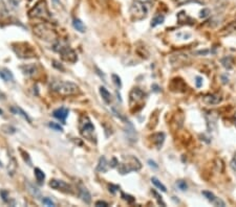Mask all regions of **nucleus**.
<instances>
[{
    "label": "nucleus",
    "instance_id": "nucleus-47",
    "mask_svg": "<svg viewBox=\"0 0 236 207\" xmlns=\"http://www.w3.org/2000/svg\"><path fill=\"white\" fill-rule=\"evenodd\" d=\"M2 113H3V111H2V110H1V109H0V115H1V114H2Z\"/></svg>",
    "mask_w": 236,
    "mask_h": 207
},
{
    "label": "nucleus",
    "instance_id": "nucleus-41",
    "mask_svg": "<svg viewBox=\"0 0 236 207\" xmlns=\"http://www.w3.org/2000/svg\"><path fill=\"white\" fill-rule=\"evenodd\" d=\"M96 206H104V207H107L108 206V203L104 202V201H97V202H96Z\"/></svg>",
    "mask_w": 236,
    "mask_h": 207
},
{
    "label": "nucleus",
    "instance_id": "nucleus-1",
    "mask_svg": "<svg viewBox=\"0 0 236 207\" xmlns=\"http://www.w3.org/2000/svg\"><path fill=\"white\" fill-rule=\"evenodd\" d=\"M50 89L62 96L76 95L80 92L79 86L68 81H53Z\"/></svg>",
    "mask_w": 236,
    "mask_h": 207
},
{
    "label": "nucleus",
    "instance_id": "nucleus-18",
    "mask_svg": "<svg viewBox=\"0 0 236 207\" xmlns=\"http://www.w3.org/2000/svg\"><path fill=\"white\" fill-rule=\"evenodd\" d=\"M0 77H1L4 82H13L14 81L13 73H12V71L7 68H2L1 70H0Z\"/></svg>",
    "mask_w": 236,
    "mask_h": 207
},
{
    "label": "nucleus",
    "instance_id": "nucleus-35",
    "mask_svg": "<svg viewBox=\"0 0 236 207\" xmlns=\"http://www.w3.org/2000/svg\"><path fill=\"white\" fill-rule=\"evenodd\" d=\"M209 15H210V10H209V9H203L202 11H200V17L203 18V19L207 18Z\"/></svg>",
    "mask_w": 236,
    "mask_h": 207
},
{
    "label": "nucleus",
    "instance_id": "nucleus-31",
    "mask_svg": "<svg viewBox=\"0 0 236 207\" xmlns=\"http://www.w3.org/2000/svg\"><path fill=\"white\" fill-rule=\"evenodd\" d=\"M111 77H112V80H114V85H116L117 87H119V88L122 87V82H121V79H120V77H119V75L112 74Z\"/></svg>",
    "mask_w": 236,
    "mask_h": 207
},
{
    "label": "nucleus",
    "instance_id": "nucleus-29",
    "mask_svg": "<svg viewBox=\"0 0 236 207\" xmlns=\"http://www.w3.org/2000/svg\"><path fill=\"white\" fill-rule=\"evenodd\" d=\"M176 186H177L182 192H186V190L188 189V185H187L186 181H184V180H178V181L176 182Z\"/></svg>",
    "mask_w": 236,
    "mask_h": 207
},
{
    "label": "nucleus",
    "instance_id": "nucleus-43",
    "mask_svg": "<svg viewBox=\"0 0 236 207\" xmlns=\"http://www.w3.org/2000/svg\"><path fill=\"white\" fill-rule=\"evenodd\" d=\"M118 164H119L118 160H117L116 158H112L111 162H110V167H116V166H118Z\"/></svg>",
    "mask_w": 236,
    "mask_h": 207
},
{
    "label": "nucleus",
    "instance_id": "nucleus-7",
    "mask_svg": "<svg viewBox=\"0 0 236 207\" xmlns=\"http://www.w3.org/2000/svg\"><path fill=\"white\" fill-rule=\"evenodd\" d=\"M18 47H13L14 51L16 52L17 57L21 59H30L36 57L35 49L27 43H18Z\"/></svg>",
    "mask_w": 236,
    "mask_h": 207
},
{
    "label": "nucleus",
    "instance_id": "nucleus-16",
    "mask_svg": "<svg viewBox=\"0 0 236 207\" xmlns=\"http://www.w3.org/2000/svg\"><path fill=\"white\" fill-rule=\"evenodd\" d=\"M79 196L82 199V201L85 202L86 204H89L91 202V196H90L89 192L85 187H83V186H80L79 187Z\"/></svg>",
    "mask_w": 236,
    "mask_h": 207
},
{
    "label": "nucleus",
    "instance_id": "nucleus-2",
    "mask_svg": "<svg viewBox=\"0 0 236 207\" xmlns=\"http://www.w3.org/2000/svg\"><path fill=\"white\" fill-rule=\"evenodd\" d=\"M53 49L60 55L61 59L65 62H69L73 64L78 61V56L76 54V51L62 41H57L53 46Z\"/></svg>",
    "mask_w": 236,
    "mask_h": 207
},
{
    "label": "nucleus",
    "instance_id": "nucleus-38",
    "mask_svg": "<svg viewBox=\"0 0 236 207\" xmlns=\"http://www.w3.org/2000/svg\"><path fill=\"white\" fill-rule=\"evenodd\" d=\"M53 66H54L56 69H58V70L64 71V67H63L59 62H57V61H53Z\"/></svg>",
    "mask_w": 236,
    "mask_h": 207
},
{
    "label": "nucleus",
    "instance_id": "nucleus-11",
    "mask_svg": "<svg viewBox=\"0 0 236 207\" xmlns=\"http://www.w3.org/2000/svg\"><path fill=\"white\" fill-rule=\"evenodd\" d=\"M144 96H145V93L142 91L141 89H139V88H133L130 92V95H129V97H130V105L133 102H141V100L144 98Z\"/></svg>",
    "mask_w": 236,
    "mask_h": 207
},
{
    "label": "nucleus",
    "instance_id": "nucleus-39",
    "mask_svg": "<svg viewBox=\"0 0 236 207\" xmlns=\"http://www.w3.org/2000/svg\"><path fill=\"white\" fill-rule=\"evenodd\" d=\"M195 86L197 88H200L203 86V77H195Z\"/></svg>",
    "mask_w": 236,
    "mask_h": 207
},
{
    "label": "nucleus",
    "instance_id": "nucleus-36",
    "mask_svg": "<svg viewBox=\"0 0 236 207\" xmlns=\"http://www.w3.org/2000/svg\"><path fill=\"white\" fill-rule=\"evenodd\" d=\"M122 198L124 199L125 201H127L128 203H133L135 201V199L133 198L132 196H130V194H122Z\"/></svg>",
    "mask_w": 236,
    "mask_h": 207
},
{
    "label": "nucleus",
    "instance_id": "nucleus-30",
    "mask_svg": "<svg viewBox=\"0 0 236 207\" xmlns=\"http://www.w3.org/2000/svg\"><path fill=\"white\" fill-rule=\"evenodd\" d=\"M48 127L54 129L55 131H59V132H62L63 131V127L60 126L59 124H57V122H50V124H48Z\"/></svg>",
    "mask_w": 236,
    "mask_h": 207
},
{
    "label": "nucleus",
    "instance_id": "nucleus-5",
    "mask_svg": "<svg viewBox=\"0 0 236 207\" xmlns=\"http://www.w3.org/2000/svg\"><path fill=\"white\" fill-rule=\"evenodd\" d=\"M141 167L142 164L139 161V159L133 156H128L127 158L126 157L124 158V162L118 164V171L121 175H125V174H128L130 172L139 171Z\"/></svg>",
    "mask_w": 236,
    "mask_h": 207
},
{
    "label": "nucleus",
    "instance_id": "nucleus-10",
    "mask_svg": "<svg viewBox=\"0 0 236 207\" xmlns=\"http://www.w3.org/2000/svg\"><path fill=\"white\" fill-rule=\"evenodd\" d=\"M202 194H203V196H204L205 198L209 201V202H211L213 205H215V206H226V203L223 202V200H220L219 198L215 197V194H213V192L205 190V192H203Z\"/></svg>",
    "mask_w": 236,
    "mask_h": 207
},
{
    "label": "nucleus",
    "instance_id": "nucleus-33",
    "mask_svg": "<svg viewBox=\"0 0 236 207\" xmlns=\"http://www.w3.org/2000/svg\"><path fill=\"white\" fill-rule=\"evenodd\" d=\"M151 192H152L153 196H155V199L157 200V203H159V204H161L162 206H166V204L163 202V200H162V197H160V194H157L155 190H151Z\"/></svg>",
    "mask_w": 236,
    "mask_h": 207
},
{
    "label": "nucleus",
    "instance_id": "nucleus-12",
    "mask_svg": "<svg viewBox=\"0 0 236 207\" xmlns=\"http://www.w3.org/2000/svg\"><path fill=\"white\" fill-rule=\"evenodd\" d=\"M20 69L22 70L24 75L26 77H34L37 72H38V67L35 64H27L23 65V66L20 67Z\"/></svg>",
    "mask_w": 236,
    "mask_h": 207
},
{
    "label": "nucleus",
    "instance_id": "nucleus-8",
    "mask_svg": "<svg viewBox=\"0 0 236 207\" xmlns=\"http://www.w3.org/2000/svg\"><path fill=\"white\" fill-rule=\"evenodd\" d=\"M130 14L135 20H142L147 16V7L141 1H134L130 7Z\"/></svg>",
    "mask_w": 236,
    "mask_h": 207
},
{
    "label": "nucleus",
    "instance_id": "nucleus-26",
    "mask_svg": "<svg viewBox=\"0 0 236 207\" xmlns=\"http://www.w3.org/2000/svg\"><path fill=\"white\" fill-rule=\"evenodd\" d=\"M151 182H152V183L154 184V185L157 186V187L159 188V189H161L163 192H167V188H166V186L164 185V184L162 183L161 181H159V179H157V178L152 177V178H151Z\"/></svg>",
    "mask_w": 236,
    "mask_h": 207
},
{
    "label": "nucleus",
    "instance_id": "nucleus-6",
    "mask_svg": "<svg viewBox=\"0 0 236 207\" xmlns=\"http://www.w3.org/2000/svg\"><path fill=\"white\" fill-rule=\"evenodd\" d=\"M28 16H30V18H38V19L45 20V21L50 20V14L44 0L38 1L37 4L28 12Z\"/></svg>",
    "mask_w": 236,
    "mask_h": 207
},
{
    "label": "nucleus",
    "instance_id": "nucleus-32",
    "mask_svg": "<svg viewBox=\"0 0 236 207\" xmlns=\"http://www.w3.org/2000/svg\"><path fill=\"white\" fill-rule=\"evenodd\" d=\"M20 153L23 155V159H24V161L25 162H27V164L28 165H32V161H30V156H28V154L27 153H25V152L23 151V150H20Z\"/></svg>",
    "mask_w": 236,
    "mask_h": 207
},
{
    "label": "nucleus",
    "instance_id": "nucleus-19",
    "mask_svg": "<svg viewBox=\"0 0 236 207\" xmlns=\"http://www.w3.org/2000/svg\"><path fill=\"white\" fill-rule=\"evenodd\" d=\"M108 166H109V164H108L105 157L104 156L100 157L99 163H98V166H97V171L100 172V173H106L108 171Z\"/></svg>",
    "mask_w": 236,
    "mask_h": 207
},
{
    "label": "nucleus",
    "instance_id": "nucleus-37",
    "mask_svg": "<svg viewBox=\"0 0 236 207\" xmlns=\"http://www.w3.org/2000/svg\"><path fill=\"white\" fill-rule=\"evenodd\" d=\"M42 203L45 205H47V206H55V203L53 202L52 200H50V198H44L42 200Z\"/></svg>",
    "mask_w": 236,
    "mask_h": 207
},
{
    "label": "nucleus",
    "instance_id": "nucleus-15",
    "mask_svg": "<svg viewBox=\"0 0 236 207\" xmlns=\"http://www.w3.org/2000/svg\"><path fill=\"white\" fill-rule=\"evenodd\" d=\"M152 138V141L155 145H157V149H161V147L163 145L164 141H165V134L163 132H160V133H155L151 136Z\"/></svg>",
    "mask_w": 236,
    "mask_h": 207
},
{
    "label": "nucleus",
    "instance_id": "nucleus-25",
    "mask_svg": "<svg viewBox=\"0 0 236 207\" xmlns=\"http://www.w3.org/2000/svg\"><path fill=\"white\" fill-rule=\"evenodd\" d=\"M164 21H165V17H164L163 15H157V16H155L152 19V21H151V26H152V27H155V26H157V25H161V24H163Z\"/></svg>",
    "mask_w": 236,
    "mask_h": 207
},
{
    "label": "nucleus",
    "instance_id": "nucleus-49",
    "mask_svg": "<svg viewBox=\"0 0 236 207\" xmlns=\"http://www.w3.org/2000/svg\"><path fill=\"white\" fill-rule=\"evenodd\" d=\"M234 27L236 28V22H235V23H234Z\"/></svg>",
    "mask_w": 236,
    "mask_h": 207
},
{
    "label": "nucleus",
    "instance_id": "nucleus-46",
    "mask_svg": "<svg viewBox=\"0 0 236 207\" xmlns=\"http://www.w3.org/2000/svg\"><path fill=\"white\" fill-rule=\"evenodd\" d=\"M1 98H2V99H4V98H5V94L2 93V92L0 91V99H1Z\"/></svg>",
    "mask_w": 236,
    "mask_h": 207
},
{
    "label": "nucleus",
    "instance_id": "nucleus-50",
    "mask_svg": "<svg viewBox=\"0 0 236 207\" xmlns=\"http://www.w3.org/2000/svg\"><path fill=\"white\" fill-rule=\"evenodd\" d=\"M235 126H236V122H235Z\"/></svg>",
    "mask_w": 236,
    "mask_h": 207
},
{
    "label": "nucleus",
    "instance_id": "nucleus-13",
    "mask_svg": "<svg viewBox=\"0 0 236 207\" xmlns=\"http://www.w3.org/2000/svg\"><path fill=\"white\" fill-rule=\"evenodd\" d=\"M203 102L209 106L217 105L221 102V97L218 95H215V94H207V95L203 96Z\"/></svg>",
    "mask_w": 236,
    "mask_h": 207
},
{
    "label": "nucleus",
    "instance_id": "nucleus-17",
    "mask_svg": "<svg viewBox=\"0 0 236 207\" xmlns=\"http://www.w3.org/2000/svg\"><path fill=\"white\" fill-rule=\"evenodd\" d=\"M11 111L13 112L14 114H18V115L22 116V117H23L24 119H25L26 122H28V124H32V119H30V117L27 115V113H26V112H24L20 107H18V106H14V107L11 108Z\"/></svg>",
    "mask_w": 236,
    "mask_h": 207
},
{
    "label": "nucleus",
    "instance_id": "nucleus-4",
    "mask_svg": "<svg viewBox=\"0 0 236 207\" xmlns=\"http://www.w3.org/2000/svg\"><path fill=\"white\" fill-rule=\"evenodd\" d=\"M79 130L81 135L87 140L91 142H96V136L94 135V127L92 122H90L89 117L86 115H83L80 117L79 120Z\"/></svg>",
    "mask_w": 236,
    "mask_h": 207
},
{
    "label": "nucleus",
    "instance_id": "nucleus-40",
    "mask_svg": "<svg viewBox=\"0 0 236 207\" xmlns=\"http://www.w3.org/2000/svg\"><path fill=\"white\" fill-rule=\"evenodd\" d=\"M119 186L118 185H112V184H110L109 185V192H111L112 194H116V192L119 189Z\"/></svg>",
    "mask_w": 236,
    "mask_h": 207
},
{
    "label": "nucleus",
    "instance_id": "nucleus-28",
    "mask_svg": "<svg viewBox=\"0 0 236 207\" xmlns=\"http://www.w3.org/2000/svg\"><path fill=\"white\" fill-rule=\"evenodd\" d=\"M27 185H28V192H30V194H33V196L36 197V198H37V197H40V192H39L38 188L34 187V186H33L32 184H30V183H28Z\"/></svg>",
    "mask_w": 236,
    "mask_h": 207
},
{
    "label": "nucleus",
    "instance_id": "nucleus-45",
    "mask_svg": "<svg viewBox=\"0 0 236 207\" xmlns=\"http://www.w3.org/2000/svg\"><path fill=\"white\" fill-rule=\"evenodd\" d=\"M152 88H153V91L159 92V86H157V85H152Z\"/></svg>",
    "mask_w": 236,
    "mask_h": 207
},
{
    "label": "nucleus",
    "instance_id": "nucleus-9",
    "mask_svg": "<svg viewBox=\"0 0 236 207\" xmlns=\"http://www.w3.org/2000/svg\"><path fill=\"white\" fill-rule=\"evenodd\" d=\"M50 186L52 188H54V189L60 190V192H66V194H73V187H71L69 184H67L65 181H62V180H58V179L50 180Z\"/></svg>",
    "mask_w": 236,
    "mask_h": 207
},
{
    "label": "nucleus",
    "instance_id": "nucleus-48",
    "mask_svg": "<svg viewBox=\"0 0 236 207\" xmlns=\"http://www.w3.org/2000/svg\"><path fill=\"white\" fill-rule=\"evenodd\" d=\"M54 2H56V3H58V2H59V0H54Z\"/></svg>",
    "mask_w": 236,
    "mask_h": 207
},
{
    "label": "nucleus",
    "instance_id": "nucleus-20",
    "mask_svg": "<svg viewBox=\"0 0 236 207\" xmlns=\"http://www.w3.org/2000/svg\"><path fill=\"white\" fill-rule=\"evenodd\" d=\"M99 91H100V94H101L102 98L104 99V102H107V104H110L112 100V98H111L112 96H111V94H110V92L108 91L105 87H100Z\"/></svg>",
    "mask_w": 236,
    "mask_h": 207
},
{
    "label": "nucleus",
    "instance_id": "nucleus-3",
    "mask_svg": "<svg viewBox=\"0 0 236 207\" xmlns=\"http://www.w3.org/2000/svg\"><path fill=\"white\" fill-rule=\"evenodd\" d=\"M34 34L38 38L44 41H55L58 39V34L53 27H50L47 23H40L37 24L33 28Z\"/></svg>",
    "mask_w": 236,
    "mask_h": 207
},
{
    "label": "nucleus",
    "instance_id": "nucleus-24",
    "mask_svg": "<svg viewBox=\"0 0 236 207\" xmlns=\"http://www.w3.org/2000/svg\"><path fill=\"white\" fill-rule=\"evenodd\" d=\"M221 64L226 69H232L233 68V60L231 57H226V58L221 59Z\"/></svg>",
    "mask_w": 236,
    "mask_h": 207
},
{
    "label": "nucleus",
    "instance_id": "nucleus-42",
    "mask_svg": "<svg viewBox=\"0 0 236 207\" xmlns=\"http://www.w3.org/2000/svg\"><path fill=\"white\" fill-rule=\"evenodd\" d=\"M174 1L177 3V5H183V4H185V3L190 2L191 0H174Z\"/></svg>",
    "mask_w": 236,
    "mask_h": 207
},
{
    "label": "nucleus",
    "instance_id": "nucleus-44",
    "mask_svg": "<svg viewBox=\"0 0 236 207\" xmlns=\"http://www.w3.org/2000/svg\"><path fill=\"white\" fill-rule=\"evenodd\" d=\"M148 163H149V165H150V166H153L154 167V169H157V163L154 162V161H152V160H148Z\"/></svg>",
    "mask_w": 236,
    "mask_h": 207
},
{
    "label": "nucleus",
    "instance_id": "nucleus-34",
    "mask_svg": "<svg viewBox=\"0 0 236 207\" xmlns=\"http://www.w3.org/2000/svg\"><path fill=\"white\" fill-rule=\"evenodd\" d=\"M0 196H1V198L3 199V201L7 203H10V199H9V192H7V190H1L0 192Z\"/></svg>",
    "mask_w": 236,
    "mask_h": 207
},
{
    "label": "nucleus",
    "instance_id": "nucleus-27",
    "mask_svg": "<svg viewBox=\"0 0 236 207\" xmlns=\"http://www.w3.org/2000/svg\"><path fill=\"white\" fill-rule=\"evenodd\" d=\"M1 131L4 132L5 134H14L16 132V129L13 126H10V124H4V126L1 127Z\"/></svg>",
    "mask_w": 236,
    "mask_h": 207
},
{
    "label": "nucleus",
    "instance_id": "nucleus-23",
    "mask_svg": "<svg viewBox=\"0 0 236 207\" xmlns=\"http://www.w3.org/2000/svg\"><path fill=\"white\" fill-rule=\"evenodd\" d=\"M34 173H35V177H36V180L38 181V183L42 184L43 182H44V179H45V174L43 173L40 169H38V167L35 169Z\"/></svg>",
    "mask_w": 236,
    "mask_h": 207
},
{
    "label": "nucleus",
    "instance_id": "nucleus-22",
    "mask_svg": "<svg viewBox=\"0 0 236 207\" xmlns=\"http://www.w3.org/2000/svg\"><path fill=\"white\" fill-rule=\"evenodd\" d=\"M16 169H17V162H16V159L14 157H12L11 160L9 162V166H7V172H9V175L13 176L16 173Z\"/></svg>",
    "mask_w": 236,
    "mask_h": 207
},
{
    "label": "nucleus",
    "instance_id": "nucleus-14",
    "mask_svg": "<svg viewBox=\"0 0 236 207\" xmlns=\"http://www.w3.org/2000/svg\"><path fill=\"white\" fill-rule=\"evenodd\" d=\"M68 113H69L68 109L62 107V108H59V109L55 110V111L53 112V115H54L57 119L61 120V122L64 124L65 120H66V118H67V116H68Z\"/></svg>",
    "mask_w": 236,
    "mask_h": 207
},
{
    "label": "nucleus",
    "instance_id": "nucleus-21",
    "mask_svg": "<svg viewBox=\"0 0 236 207\" xmlns=\"http://www.w3.org/2000/svg\"><path fill=\"white\" fill-rule=\"evenodd\" d=\"M73 26L75 29L78 30V32H85V25H84V23L80 19L75 18V19L73 20Z\"/></svg>",
    "mask_w": 236,
    "mask_h": 207
}]
</instances>
